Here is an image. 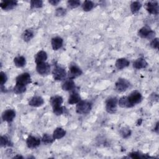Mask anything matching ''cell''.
Instances as JSON below:
<instances>
[{
  "label": "cell",
  "mask_w": 159,
  "mask_h": 159,
  "mask_svg": "<svg viewBox=\"0 0 159 159\" xmlns=\"http://www.w3.org/2000/svg\"><path fill=\"white\" fill-rule=\"evenodd\" d=\"M92 109V104L87 101H80L77 103L76 111L79 114H87Z\"/></svg>",
  "instance_id": "6da1fadb"
},
{
  "label": "cell",
  "mask_w": 159,
  "mask_h": 159,
  "mask_svg": "<svg viewBox=\"0 0 159 159\" xmlns=\"http://www.w3.org/2000/svg\"><path fill=\"white\" fill-rule=\"evenodd\" d=\"M118 100L116 97H110L106 101V110L108 113L114 114L117 111Z\"/></svg>",
  "instance_id": "7a4b0ae2"
},
{
  "label": "cell",
  "mask_w": 159,
  "mask_h": 159,
  "mask_svg": "<svg viewBox=\"0 0 159 159\" xmlns=\"http://www.w3.org/2000/svg\"><path fill=\"white\" fill-rule=\"evenodd\" d=\"M139 36H140L141 38L143 39H153L155 38V32L151 29L150 27H149L147 25H145L143 27H142L138 32Z\"/></svg>",
  "instance_id": "3957f363"
},
{
  "label": "cell",
  "mask_w": 159,
  "mask_h": 159,
  "mask_svg": "<svg viewBox=\"0 0 159 159\" xmlns=\"http://www.w3.org/2000/svg\"><path fill=\"white\" fill-rule=\"evenodd\" d=\"M53 78L56 81H62L65 80L66 76L65 70L60 66H56L52 71Z\"/></svg>",
  "instance_id": "277c9868"
},
{
  "label": "cell",
  "mask_w": 159,
  "mask_h": 159,
  "mask_svg": "<svg viewBox=\"0 0 159 159\" xmlns=\"http://www.w3.org/2000/svg\"><path fill=\"white\" fill-rule=\"evenodd\" d=\"M130 86V82L124 78H120L115 83V88L118 92H124L126 91Z\"/></svg>",
  "instance_id": "5b68a950"
},
{
  "label": "cell",
  "mask_w": 159,
  "mask_h": 159,
  "mask_svg": "<svg viewBox=\"0 0 159 159\" xmlns=\"http://www.w3.org/2000/svg\"><path fill=\"white\" fill-rule=\"evenodd\" d=\"M36 70L40 75H47L50 72V66L47 62H42L37 64Z\"/></svg>",
  "instance_id": "8992f818"
},
{
  "label": "cell",
  "mask_w": 159,
  "mask_h": 159,
  "mask_svg": "<svg viewBox=\"0 0 159 159\" xmlns=\"http://www.w3.org/2000/svg\"><path fill=\"white\" fill-rule=\"evenodd\" d=\"M128 99L132 106H134L135 104H139L141 102L142 96L141 93L138 91H134L127 96Z\"/></svg>",
  "instance_id": "52a82bcc"
},
{
  "label": "cell",
  "mask_w": 159,
  "mask_h": 159,
  "mask_svg": "<svg viewBox=\"0 0 159 159\" xmlns=\"http://www.w3.org/2000/svg\"><path fill=\"white\" fill-rule=\"evenodd\" d=\"M31 81V77L29 73H24L18 75L16 78V84L26 86Z\"/></svg>",
  "instance_id": "ba28073f"
},
{
  "label": "cell",
  "mask_w": 159,
  "mask_h": 159,
  "mask_svg": "<svg viewBox=\"0 0 159 159\" xmlns=\"http://www.w3.org/2000/svg\"><path fill=\"white\" fill-rule=\"evenodd\" d=\"M147 12L151 14L157 15L158 14V4L157 1H148L145 4Z\"/></svg>",
  "instance_id": "9c48e42d"
},
{
  "label": "cell",
  "mask_w": 159,
  "mask_h": 159,
  "mask_svg": "<svg viewBox=\"0 0 159 159\" xmlns=\"http://www.w3.org/2000/svg\"><path fill=\"white\" fill-rule=\"evenodd\" d=\"M82 70L76 65H71L69 67V72H68V78L70 79L73 80L81 75Z\"/></svg>",
  "instance_id": "30bf717a"
},
{
  "label": "cell",
  "mask_w": 159,
  "mask_h": 159,
  "mask_svg": "<svg viewBox=\"0 0 159 159\" xmlns=\"http://www.w3.org/2000/svg\"><path fill=\"white\" fill-rule=\"evenodd\" d=\"M40 142L41 140L39 137L33 135H29L26 140L27 146L29 148H34L37 147L40 145Z\"/></svg>",
  "instance_id": "8fae6325"
},
{
  "label": "cell",
  "mask_w": 159,
  "mask_h": 159,
  "mask_svg": "<svg viewBox=\"0 0 159 159\" xmlns=\"http://www.w3.org/2000/svg\"><path fill=\"white\" fill-rule=\"evenodd\" d=\"M16 117V112L13 109H7L2 114V119L4 121L7 122H12Z\"/></svg>",
  "instance_id": "7c38bea8"
},
{
  "label": "cell",
  "mask_w": 159,
  "mask_h": 159,
  "mask_svg": "<svg viewBox=\"0 0 159 159\" xmlns=\"http://www.w3.org/2000/svg\"><path fill=\"white\" fill-rule=\"evenodd\" d=\"M17 4L16 1H2L0 3V7L4 11H9L15 7Z\"/></svg>",
  "instance_id": "4fadbf2b"
},
{
  "label": "cell",
  "mask_w": 159,
  "mask_h": 159,
  "mask_svg": "<svg viewBox=\"0 0 159 159\" xmlns=\"http://www.w3.org/2000/svg\"><path fill=\"white\" fill-rule=\"evenodd\" d=\"M44 103L43 99L39 96H35L32 97L29 101V105L32 107H40Z\"/></svg>",
  "instance_id": "5bb4252c"
},
{
  "label": "cell",
  "mask_w": 159,
  "mask_h": 159,
  "mask_svg": "<svg viewBox=\"0 0 159 159\" xmlns=\"http://www.w3.org/2000/svg\"><path fill=\"white\" fill-rule=\"evenodd\" d=\"M63 43V40L62 38L60 37H53L52 39V40H51L52 47L53 50H58V49H60L62 47Z\"/></svg>",
  "instance_id": "9a60e30c"
},
{
  "label": "cell",
  "mask_w": 159,
  "mask_h": 159,
  "mask_svg": "<svg viewBox=\"0 0 159 159\" xmlns=\"http://www.w3.org/2000/svg\"><path fill=\"white\" fill-rule=\"evenodd\" d=\"M130 64V61L124 58H120L116 60L115 63V66L118 70H122L127 67Z\"/></svg>",
  "instance_id": "2e32d148"
},
{
  "label": "cell",
  "mask_w": 159,
  "mask_h": 159,
  "mask_svg": "<svg viewBox=\"0 0 159 159\" xmlns=\"http://www.w3.org/2000/svg\"><path fill=\"white\" fill-rule=\"evenodd\" d=\"M148 63L143 58H139L133 62V67L135 69H142L147 66Z\"/></svg>",
  "instance_id": "e0dca14e"
},
{
  "label": "cell",
  "mask_w": 159,
  "mask_h": 159,
  "mask_svg": "<svg viewBox=\"0 0 159 159\" xmlns=\"http://www.w3.org/2000/svg\"><path fill=\"white\" fill-rule=\"evenodd\" d=\"M50 104L52 106V108H54V107L61 106L63 102V99L61 96L56 95V96H52L50 98Z\"/></svg>",
  "instance_id": "ac0fdd59"
},
{
  "label": "cell",
  "mask_w": 159,
  "mask_h": 159,
  "mask_svg": "<svg viewBox=\"0 0 159 159\" xmlns=\"http://www.w3.org/2000/svg\"><path fill=\"white\" fill-rule=\"evenodd\" d=\"M47 59V54L43 50L39 51L35 56V62L36 63V64H38L42 62H45Z\"/></svg>",
  "instance_id": "d6986e66"
},
{
  "label": "cell",
  "mask_w": 159,
  "mask_h": 159,
  "mask_svg": "<svg viewBox=\"0 0 159 159\" xmlns=\"http://www.w3.org/2000/svg\"><path fill=\"white\" fill-rule=\"evenodd\" d=\"M62 89L64 91H71L75 88V83L72 79H68L66 80L61 86Z\"/></svg>",
  "instance_id": "ffe728a7"
},
{
  "label": "cell",
  "mask_w": 159,
  "mask_h": 159,
  "mask_svg": "<svg viewBox=\"0 0 159 159\" xmlns=\"http://www.w3.org/2000/svg\"><path fill=\"white\" fill-rule=\"evenodd\" d=\"M66 134V131L61 128V127H57L56 128L52 134V137L54 140L55 139H60L63 138Z\"/></svg>",
  "instance_id": "44dd1931"
},
{
  "label": "cell",
  "mask_w": 159,
  "mask_h": 159,
  "mask_svg": "<svg viewBox=\"0 0 159 159\" xmlns=\"http://www.w3.org/2000/svg\"><path fill=\"white\" fill-rule=\"evenodd\" d=\"M80 101H81V97L80 94L76 92H73L70 95L68 99V102L70 104H77Z\"/></svg>",
  "instance_id": "7402d4cb"
},
{
  "label": "cell",
  "mask_w": 159,
  "mask_h": 159,
  "mask_svg": "<svg viewBox=\"0 0 159 159\" xmlns=\"http://www.w3.org/2000/svg\"><path fill=\"white\" fill-rule=\"evenodd\" d=\"M118 104L122 108H130L133 107L130 103L127 96H123L120 98L118 101Z\"/></svg>",
  "instance_id": "603a6c76"
},
{
  "label": "cell",
  "mask_w": 159,
  "mask_h": 159,
  "mask_svg": "<svg viewBox=\"0 0 159 159\" xmlns=\"http://www.w3.org/2000/svg\"><path fill=\"white\" fill-rule=\"evenodd\" d=\"M14 65L19 68L23 67L26 64V60L23 56H18L14 58Z\"/></svg>",
  "instance_id": "cb8c5ba5"
},
{
  "label": "cell",
  "mask_w": 159,
  "mask_h": 159,
  "mask_svg": "<svg viewBox=\"0 0 159 159\" xmlns=\"http://www.w3.org/2000/svg\"><path fill=\"white\" fill-rule=\"evenodd\" d=\"M34 35V33L33 30L30 29H26L22 34V39L25 42H29L30 41Z\"/></svg>",
  "instance_id": "d4e9b609"
},
{
  "label": "cell",
  "mask_w": 159,
  "mask_h": 159,
  "mask_svg": "<svg viewBox=\"0 0 159 159\" xmlns=\"http://www.w3.org/2000/svg\"><path fill=\"white\" fill-rule=\"evenodd\" d=\"M142 7V4L139 1H134L130 4V10L132 14H136Z\"/></svg>",
  "instance_id": "484cf974"
},
{
  "label": "cell",
  "mask_w": 159,
  "mask_h": 159,
  "mask_svg": "<svg viewBox=\"0 0 159 159\" xmlns=\"http://www.w3.org/2000/svg\"><path fill=\"white\" fill-rule=\"evenodd\" d=\"M94 6V4L91 1H85L82 5V7L83 11L88 12L91 11Z\"/></svg>",
  "instance_id": "4316f807"
},
{
  "label": "cell",
  "mask_w": 159,
  "mask_h": 159,
  "mask_svg": "<svg viewBox=\"0 0 159 159\" xmlns=\"http://www.w3.org/2000/svg\"><path fill=\"white\" fill-rule=\"evenodd\" d=\"M25 90H26L25 86L19 84H16V85L14 86V87L13 88V91L16 94H22V93H24L25 91Z\"/></svg>",
  "instance_id": "83f0119b"
},
{
  "label": "cell",
  "mask_w": 159,
  "mask_h": 159,
  "mask_svg": "<svg viewBox=\"0 0 159 159\" xmlns=\"http://www.w3.org/2000/svg\"><path fill=\"white\" fill-rule=\"evenodd\" d=\"M129 157L132 158H148L150 157L147 156V155H144V154H142L138 152H131L130 153H129Z\"/></svg>",
  "instance_id": "f1b7e54d"
},
{
  "label": "cell",
  "mask_w": 159,
  "mask_h": 159,
  "mask_svg": "<svg viewBox=\"0 0 159 159\" xmlns=\"http://www.w3.org/2000/svg\"><path fill=\"white\" fill-rule=\"evenodd\" d=\"M53 140L54 139L53 137H51L47 134H44L42 138V141L45 144H50L53 142Z\"/></svg>",
  "instance_id": "f546056e"
},
{
  "label": "cell",
  "mask_w": 159,
  "mask_h": 159,
  "mask_svg": "<svg viewBox=\"0 0 159 159\" xmlns=\"http://www.w3.org/2000/svg\"><path fill=\"white\" fill-rule=\"evenodd\" d=\"M43 6V1L41 0H33L30 1L31 8H40Z\"/></svg>",
  "instance_id": "4dcf8cb0"
},
{
  "label": "cell",
  "mask_w": 159,
  "mask_h": 159,
  "mask_svg": "<svg viewBox=\"0 0 159 159\" xmlns=\"http://www.w3.org/2000/svg\"><path fill=\"white\" fill-rule=\"evenodd\" d=\"M81 2L80 1L77 0H73V1H67V6L69 8L71 9H74L76 8L80 5Z\"/></svg>",
  "instance_id": "1f68e13d"
},
{
  "label": "cell",
  "mask_w": 159,
  "mask_h": 159,
  "mask_svg": "<svg viewBox=\"0 0 159 159\" xmlns=\"http://www.w3.org/2000/svg\"><path fill=\"white\" fill-rule=\"evenodd\" d=\"M0 143L1 147H6L7 145H9L10 141L7 136L2 135L1 136V139H0Z\"/></svg>",
  "instance_id": "d6a6232c"
},
{
  "label": "cell",
  "mask_w": 159,
  "mask_h": 159,
  "mask_svg": "<svg viewBox=\"0 0 159 159\" xmlns=\"http://www.w3.org/2000/svg\"><path fill=\"white\" fill-rule=\"evenodd\" d=\"M52 109H53V113L57 116H60L64 112V107L62 106L57 107H54Z\"/></svg>",
  "instance_id": "836d02e7"
},
{
  "label": "cell",
  "mask_w": 159,
  "mask_h": 159,
  "mask_svg": "<svg viewBox=\"0 0 159 159\" xmlns=\"http://www.w3.org/2000/svg\"><path fill=\"white\" fill-rule=\"evenodd\" d=\"M7 77L6 73L3 71H1L0 73V84L1 86H2L7 81Z\"/></svg>",
  "instance_id": "e575fe53"
},
{
  "label": "cell",
  "mask_w": 159,
  "mask_h": 159,
  "mask_svg": "<svg viewBox=\"0 0 159 159\" xmlns=\"http://www.w3.org/2000/svg\"><path fill=\"white\" fill-rule=\"evenodd\" d=\"M120 135L123 138H127L131 135V130L129 129H122L120 130Z\"/></svg>",
  "instance_id": "d590c367"
},
{
  "label": "cell",
  "mask_w": 159,
  "mask_h": 159,
  "mask_svg": "<svg viewBox=\"0 0 159 159\" xmlns=\"http://www.w3.org/2000/svg\"><path fill=\"white\" fill-rule=\"evenodd\" d=\"M158 45H159L158 38H154L153 39H152V40L150 42V47L157 50L158 49Z\"/></svg>",
  "instance_id": "8d00e7d4"
},
{
  "label": "cell",
  "mask_w": 159,
  "mask_h": 159,
  "mask_svg": "<svg viewBox=\"0 0 159 159\" xmlns=\"http://www.w3.org/2000/svg\"><path fill=\"white\" fill-rule=\"evenodd\" d=\"M66 9L64 8H62V7L57 8L55 11V14L57 16H63L66 14Z\"/></svg>",
  "instance_id": "74e56055"
},
{
  "label": "cell",
  "mask_w": 159,
  "mask_h": 159,
  "mask_svg": "<svg viewBox=\"0 0 159 159\" xmlns=\"http://www.w3.org/2000/svg\"><path fill=\"white\" fill-rule=\"evenodd\" d=\"M48 2L53 6H56L60 2V1L59 0H51V1H49Z\"/></svg>",
  "instance_id": "f35d334b"
},
{
  "label": "cell",
  "mask_w": 159,
  "mask_h": 159,
  "mask_svg": "<svg viewBox=\"0 0 159 159\" xmlns=\"http://www.w3.org/2000/svg\"><path fill=\"white\" fill-rule=\"evenodd\" d=\"M158 122H157L156 126L154 128V131H155L157 133H158Z\"/></svg>",
  "instance_id": "ab89813d"
},
{
  "label": "cell",
  "mask_w": 159,
  "mask_h": 159,
  "mask_svg": "<svg viewBox=\"0 0 159 159\" xmlns=\"http://www.w3.org/2000/svg\"><path fill=\"white\" fill-rule=\"evenodd\" d=\"M14 158H23V157H22V156H20V155H17V156H15Z\"/></svg>",
  "instance_id": "60d3db41"
}]
</instances>
